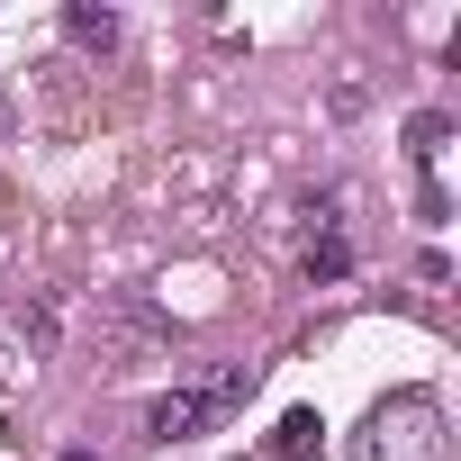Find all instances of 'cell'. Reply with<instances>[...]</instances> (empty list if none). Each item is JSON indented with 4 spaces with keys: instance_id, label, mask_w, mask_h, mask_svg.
<instances>
[{
    "instance_id": "1",
    "label": "cell",
    "mask_w": 461,
    "mask_h": 461,
    "mask_svg": "<svg viewBox=\"0 0 461 461\" xmlns=\"http://www.w3.org/2000/svg\"><path fill=\"white\" fill-rule=\"evenodd\" d=\"M254 380H263L254 362H208V371L172 380L163 398H145V443H190V434H217L226 416L254 398Z\"/></svg>"
},
{
    "instance_id": "2",
    "label": "cell",
    "mask_w": 461,
    "mask_h": 461,
    "mask_svg": "<svg viewBox=\"0 0 461 461\" xmlns=\"http://www.w3.org/2000/svg\"><path fill=\"white\" fill-rule=\"evenodd\" d=\"M353 461H443V398L434 389H398L362 416Z\"/></svg>"
},
{
    "instance_id": "3",
    "label": "cell",
    "mask_w": 461,
    "mask_h": 461,
    "mask_svg": "<svg viewBox=\"0 0 461 461\" xmlns=\"http://www.w3.org/2000/svg\"><path fill=\"white\" fill-rule=\"evenodd\" d=\"M317 443H326V416L317 407H290L272 425V461H317Z\"/></svg>"
},
{
    "instance_id": "4",
    "label": "cell",
    "mask_w": 461,
    "mask_h": 461,
    "mask_svg": "<svg viewBox=\"0 0 461 461\" xmlns=\"http://www.w3.org/2000/svg\"><path fill=\"white\" fill-rule=\"evenodd\" d=\"M299 272L326 290V281H344L353 272V236H344V226H326V236H308V254H299Z\"/></svg>"
},
{
    "instance_id": "5",
    "label": "cell",
    "mask_w": 461,
    "mask_h": 461,
    "mask_svg": "<svg viewBox=\"0 0 461 461\" xmlns=\"http://www.w3.org/2000/svg\"><path fill=\"white\" fill-rule=\"evenodd\" d=\"M64 37L91 46V55H109V46H118V10H91V0H73V10H64Z\"/></svg>"
},
{
    "instance_id": "6",
    "label": "cell",
    "mask_w": 461,
    "mask_h": 461,
    "mask_svg": "<svg viewBox=\"0 0 461 461\" xmlns=\"http://www.w3.org/2000/svg\"><path fill=\"white\" fill-rule=\"evenodd\" d=\"M443 145H452V118H443V109H425V118H407V154L425 163V181H434V163H443Z\"/></svg>"
},
{
    "instance_id": "7",
    "label": "cell",
    "mask_w": 461,
    "mask_h": 461,
    "mask_svg": "<svg viewBox=\"0 0 461 461\" xmlns=\"http://www.w3.org/2000/svg\"><path fill=\"white\" fill-rule=\"evenodd\" d=\"M64 461H100V452H91V443H73V452H64Z\"/></svg>"
}]
</instances>
